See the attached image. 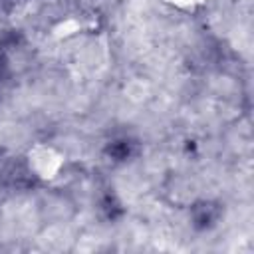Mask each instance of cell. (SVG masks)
<instances>
[{"label":"cell","instance_id":"obj_1","mask_svg":"<svg viewBox=\"0 0 254 254\" xmlns=\"http://www.w3.org/2000/svg\"><path fill=\"white\" fill-rule=\"evenodd\" d=\"M40 153L42 155H38V151H36V155H34V167L42 173V177H52V173L58 169L60 161L52 149H40Z\"/></svg>","mask_w":254,"mask_h":254}]
</instances>
